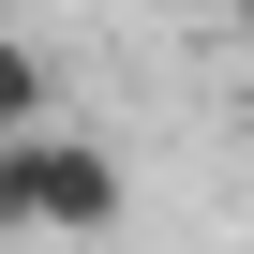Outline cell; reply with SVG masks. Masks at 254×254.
I'll return each mask as SVG.
<instances>
[{
  "mask_svg": "<svg viewBox=\"0 0 254 254\" xmlns=\"http://www.w3.org/2000/svg\"><path fill=\"white\" fill-rule=\"evenodd\" d=\"M120 224V150L75 135V120H30L0 135V239H105Z\"/></svg>",
  "mask_w": 254,
  "mask_h": 254,
  "instance_id": "1",
  "label": "cell"
},
{
  "mask_svg": "<svg viewBox=\"0 0 254 254\" xmlns=\"http://www.w3.org/2000/svg\"><path fill=\"white\" fill-rule=\"evenodd\" d=\"M30 120H60V75H45L15 30H0V135H30Z\"/></svg>",
  "mask_w": 254,
  "mask_h": 254,
  "instance_id": "2",
  "label": "cell"
},
{
  "mask_svg": "<svg viewBox=\"0 0 254 254\" xmlns=\"http://www.w3.org/2000/svg\"><path fill=\"white\" fill-rule=\"evenodd\" d=\"M224 15H239V60H254V0H224Z\"/></svg>",
  "mask_w": 254,
  "mask_h": 254,
  "instance_id": "3",
  "label": "cell"
}]
</instances>
